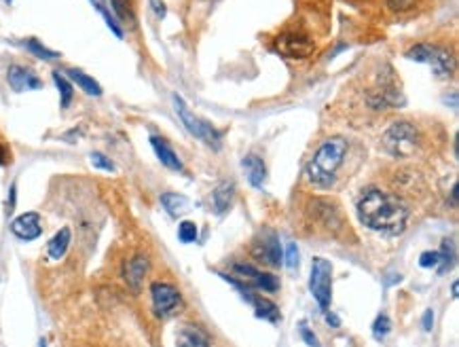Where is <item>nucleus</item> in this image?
Instances as JSON below:
<instances>
[{"label": "nucleus", "mask_w": 459, "mask_h": 347, "mask_svg": "<svg viewBox=\"0 0 459 347\" xmlns=\"http://www.w3.org/2000/svg\"><path fill=\"white\" fill-rule=\"evenodd\" d=\"M358 218L371 231L394 237L407 229L409 208L396 195L371 187L358 201Z\"/></svg>", "instance_id": "obj_1"}, {"label": "nucleus", "mask_w": 459, "mask_h": 347, "mask_svg": "<svg viewBox=\"0 0 459 347\" xmlns=\"http://www.w3.org/2000/svg\"><path fill=\"white\" fill-rule=\"evenodd\" d=\"M347 155V140L343 138H328L311 157L307 165V176L314 184L326 189L335 182V172L341 167Z\"/></svg>", "instance_id": "obj_2"}, {"label": "nucleus", "mask_w": 459, "mask_h": 347, "mask_svg": "<svg viewBox=\"0 0 459 347\" xmlns=\"http://www.w3.org/2000/svg\"><path fill=\"white\" fill-rule=\"evenodd\" d=\"M407 57L422 64H430L439 78H451L455 72V55L441 45H415L407 51Z\"/></svg>", "instance_id": "obj_3"}, {"label": "nucleus", "mask_w": 459, "mask_h": 347, "mask_svg": "<svg viewBox=\"0 0 459 347\" xmlns=\"http://www.w3.org/2000/svg\"><path fill=\"white\" fill-rule=\"evenodd\" d=\"M383 148L394 157H411L419 144V131L409 121H396L383 134Z\"/></svg>", "instance_id": "obj_4"}, {"label": "nucleus", "mask_w": 459, "mask_h": 347, "mask_svg": "<svg viewBox=\"0 0 459 347\" xmlns=\"http://www.w3.org/2000/svg\"><path fill=\"white\" fill-rule=\"evenodd\" d=\"M172 102H174V108H176V114H178V119L182 121V125L195 136V138H199V140H203L208 146H212V148H220V134L208 123V121H203V119H199V117H195L193 112H191V108L186 106V102L178 95V93H174L172 95Z\"/></svg>", "instance_id": "obj_5"}, {"label": "nucleus", "mask_w": 459, "mask_h": 347, "mask_svg": "<svg viewBox=\"0 0 459 347\" xmlns=\"http://www.w3.org/2000/svg\"><path fill=\"white\" fill-rule=\"evenodd\" d=\"M309 290L314 299L318 301L322 312H328L333 301V265L326 259L316 257L311 261V278H309Z\"/></svg>", "instance_id": "obj_6"}, {"label": "nucleus", "mask_w": 459, "mask_h": 347, "mask_svg": "<svg viewBox=\"0 0 459 347\" xmlns=\"http://www.w3.org/2000/svg\"><path fill=\"white\" fill-rule=\"evenodd\" d=\"M150 295H153L155 314H157L159 318L176 316V314L182 310V297H180V293H178L172 284L155 282V284L150 286Z\"/></svg>", "instance_id": "obj_7"}, {"label": "nucleus", "mask_w": 459, "mask_h": 347, "mask_svg": "<svg viewBox=\"0 0 459 347\" xmlns=\"http://www.w3.org/2000/svg\"><path fill=\"white\" fill-rule=\"evenodd\" d=\"M233 274L242 280V286L248 288H258L263 293H275L280 288V282L275 280V276L271 274H263L256 267L248 265V263H235L233 265Z\"/></svg>", "instance_id": "obj_8"}, {"label": "nucleus", "mask_w": 459, "mask_h": 347, "mask_svg": "<svg viewBox=\"0 0 459 347\" xmlns=\"http://www.w3.org/2000/svg\"><path fill=\"white\" fill-rule=\"evenodd\" d=\"M252 254L256 259L265 261L271 267H280L284 263L280 240H278V235L271 229H265V231L258 233V237L254 240V246H252Z\"/></svg>", "instance_id": "obj_9"}, {"label": "nucleus", "mask_w": 459, "mask_h": 347, "mask_svg": "<svg viewBox=\"0 0 459 347\" xmlns=\"http://www.w3.org/2000/svg\"><path fill=\"white\" fill-rule=\"evenodd\" d=\"M275 49L284 55V57H290V59H305L314 53L316 45L311 38L303 36V34H297V32H288V34H282L278 36L275 40Z\"/></svg>", "instance_id": "obj_10"}, {"label": "nucleus", "mask_w": 459, "mask_h": 347, "mask_svg": "<svg viewBox=\"0 0 459 347\" xmlns=\"http://www.w3.org/2000/svg\"><path fill=\"white\" fill-rule=\"evenodd\" d=\"M11 231L15 237H19L23 242H32V240L40 237V233H42L40 216L36 212H25L11 223Z\"/></svg>", "instance_id": "obj_11"}, {"label": "nucleus", "mask_w": 459, "mask_h": 347, "mask_svg": "<svg viewBox=\"0 0 459 347\" xmlns=\"http://www.w3.org/2000/svg\"><path fill=\"white\" fill-rule=\"evenodd\" d=\"M210 335L197 324H182L176 333V347H210Z\"/></svg>", "instance_id": "obj_12"}, {"label": "nucleus", "mask_w": 459, "mask_h": 347, "mask_svg": "<svg viewBox=\"0 0 459 347\" xmlns=\"http://www.w3.org/2000/svg\"><path fill=\"white\" fill-rule=\"evenodd\" d=\"M6 81H8V85H11L15 91L40 89V87H42L40 78H38L32 70H28V68H23V66H11L8 72H6Z\"/></svg>", "instance_id": "obj_13"}, {"label": "nucleus", "mask_w": 459, "mask_h": 347, "mask_svg": "<svg viewBox=\"0 0 459 347\" xmlns=\"http://www.w3.org/2000/svg\"><path fill=\"white\" fill-rule=\"evenodd\" d=\"M146 271H148V259H146V257H133V259H129V261L123 265V278H125L127 286H129L133 293L140 290Z\"/></svg>", "instance_id": "obj_14"}, {"label": "nucleus", "mask_w": 459, "mask_h": 347, "mask_svg": "<svg viewBox=\"0 0 459 347\" xmlns=\"http://www.w3.org/2000/svg\"><path fill=\"white\" fill-rule=\"evenodd\" d=\"M150 146H153L155 155L159 157V161H161L165 167H169V170H174V172H182V161H180V157L176 155V151H174L163 138L153 136V138H150Z\"/></svg>", "instance_id": "obj_15"}, {"label": "nucleus", "mask_w": 459, "mask_h": 347, "mask_svg": "<svg viewBox=\"0 0 459 347\" xmlns=\"http://www.w3.org/2000/svg\"><path fill=\"white\" fill-rule=\"evenodd\" d=\"M242 165L246 167V174H248L250 184L256 187V189H263L265 178H267V167H265L263 159L256 157V155H248V157H244Z\"/></svg>", "instance_id": "obj_16"}, {"label": "nucleus", "mask_w": 459, "mask_h": 347, "mask_svg": "<svg viewBox=\"0 0 459 347\" xmlns=\"http://www.w3.org/2000/svg\"><path fill=\"white\" fill-rule=\"evenodd\" d=\"M242 295H244V297L254 305L258 318L269 320V322H278V320H280V310H278L275 303H271L269 299H263V297H254V295H250L248 290H244Z\"/></svg>", "instance_id": "obj_17"}, {"label": "nucleus", "mask_w": 459, "mask_h": 347, "mask_svg": "<svg viewBox=\"0 0 459 347\" xmlns=\"http://www.w3.org/2000/svg\"><path fill=\"white\" fill-rule=\"evenodd\" d=\"M161 204H163V208L167 210V214L169 216H182V214H186L189 210H191V201H189V197H184V195H180V193H163L161 195Z\"/></svg>", "instance_id": "obj_18"}, {"label": "nucleus", "mask_w": 459, "mask_h": 347, "mask_svg": "<svg viewBox=\"0 0 459 347\" xmlns=\"http://www.w3.org/2000/svg\"><path fill=\"white\" fill-rule=\"evenodd\" d=\"M233 193H235V187L231 182H220L216 187V191L212 193V204H214V210L218 214H225L231 204H233Z\"/></svg>", "instance_id": "obj_19"}, {"label": "nucleus", "mask_w": 459, "mask_h": 347, "mask_svg": "<svg viewBox=\"0 0 459 347\" xmlns=\"http://www.w3.org/2000/svg\"><path fill=\"white\" fill-rule=\"evenodd\" d=\"M70 240H72L70 229H68V227L59 229V231L53 235V240L49 242V246H47L49 257H51L53 261H59V259L66 254V250H68V246H70Z\"/></svg>", "instance_id": "obj_20"}, {"label": "nucleus", "mask_w": 459, "mask_h": 347, "mask_svg": "<svg viewBox=\"0 0 459 347\" xmlns=\"http://www.w3.org/2000/svg\"><path fill=\"white\" fill-rule=\"evenodd\" d=\"M68 78H72L85 93H89V95H102V87H100V83L93 76H89V74H85L81 70H68Z\"/></svg>", "instance_id": "obj_21"}, {"label": "nucleus", "mask_w": 459, "mask_h": 347, "mask_svg": "<svg viewBox=\"0 0 459 347\" xmlns=\"http://www.w3.org/2000/svg\"><path fill=\"white\" fill-rule=\"evenodd\" d=\"M114 15L119 17V21L127 23V25H136V13H133V4L131 0H110Z\"/></svg>", "instance_id": "obj_22"}, {"label": "nucleus", "mask_w": 459, "mask_h": 347, "mask_svg": "<svg viewBox=\"0 0 459 347\" xmlns=\"http://www.w3.org/2000/svg\"><path fill=\"white\" fill-rule=\"evenodd\" d=\"M53 83L57 85V89H59V102H61V108H68L70 106V102H72V83L64 76V74H59V72H53Z\"/></svg>", "instance_id": "obj_23"}, {"label": "nucleus", "mask_w": 459, "mask_h": 347, "mask_svg": "<svg viewBox=\"0 0 459 347\" xmlns=\"http://www.w3.org/2000/svg\"><path fill=\"white\" fill-rule=\"evenodd\" d=\"M25 47L36 55V57H40V59H55V57H59V53L57 51H51V49H47L42 42H38L36 38H30L28 42H25Z\"/></svg>", "instance_id": "obj_24"}, {"label": "nucleus", "mask_w": 459, "mask_h": 347, "mask_svg": "<svg viewBox=\"0 0 459 347\" xmlns=\"http://www.w3.org/2000/svg\"><path fill=\"white\" fill-rule=\"evenodd\" d=\"M390 331H392V322H390V318H388L386 314L377 316V320H375V324H373V335H375V339L383 341V339L390 335Z\"/></svg>", "instance_id": "obj_25"}, {"label": "nucleus", "mask_w": 459, "mask_h": 347, "mask_svg": "<svg viewBox=\"0 0 459 347\" xmlns=\"http://www.w3.org/2000/svg\"><path fill=\"white\" fill-rule=\"evenodd\" d=\"M178 237H180V242H184V244L197 242V225L191 223V220L180 223V227H178Z\"/></svg>", "instance_id": "obj_26"}, {"label": "nucleus", "mask_w": 459, "mask_h": 347, "mask_svg": "<svg viewBox=\"0 0 459 347\" xmlns=\"http://www.w3.org/2000/svg\"><path fill=\"white\" fill-rule=\"evenodd\" d=\"M441 254V269H439V274H445V271H449L451 269V265H453V257H455V252H453V244L447 240L445 244H443V250L439 252Z\"/></svg>", "instance_id": "obj_27"}, {"label": "nucleus", "mask_w": 459, "mask_h": 347, "mask_svg": "<svg viewBox=\"0 0 459 347\" xmlns=\"http://www.w3.org/2000/svg\"><path fill=\"white\" fill-rule=\"evenodd\" d=\"M91 163H93V167H97V170H106V172H114V170H117L114 163H112L106 155H102V153H91Z\"/></svg>", "instance_id": "obj_28"}, {"label": "nucleus", "mask_w": 459, "mask_h": 347, "mask_svg": "<svg viewBox=\"0 0 459 347\" xmlns=\"http://www.w3.org/2000/svg\"><path fill=\"white\" fill-rule=\"evenodd\" d=\"M284 259H286V265H288L290 269L299 267V248H297V244H288Z\"/></svg>", "instance_id": "obj_29"}, {"label": "nucleus", "mask_w": 459, "mask_h": 347, "mask_svg": "<svg viewBox=\"0 0 459 347\" xmlns=\"http://www.w3.org/2000/svg\"><path fill=\"white\" fill-rule=\"evenodd\" d=\"M419 265L422 267H436V265H441V254L439 252H424L422 254V259H419Z\"/></svg>", "instance_id": "obj_30"}, {"label": "nucleus", "mask_w": 459, "mask_h": 347, "mask_svg": "<svg viewBox=\"0 0 459 347\" xmlns=\"http://www.w3.org/2000/svg\"><path fill=\"white\" fill-rule=\"evenodd\" d=\"M299 331H301V337H303V341H305L307 346H309V347H322V346H320V341H318V337H316V335H314V333L309 331V327H307L305 322H303V324L299 327Z\"/></svg>", "instance_id": "obj_31"}, {"label": "nucleus", "mask_w": 459, "mask_h": 347, "mask_svg": "<svg viewBox=\"0 0 459 347\" xmlns=\"http://www.w3.org/2000/svg\"><path fill=\"white\" fill-rule=\"evenodd\" d=\"M388 4L394 8V11H409L417 4V0H388Z\"/></svg>", "instance_id": "obj_32"}, {"label": "nucleus", "mask_w": 459, "mask_h": 347, "mask_svg": "<svg viewBox=\"0 0 459 347\" xmlns=\"http://www.w3.org/2000/svg\"><path fill=\"white\" fill-rule=\"evenodd\" d=\"M150 6H153L155 15H157L159 19H163V17L167 15V8H165V2H163V0H150Z\"/></svg>", "instance_id": "obj_33"}, {"label": "nucleus", "mask_w": 459, "mask_h": 347, "mask_svg": "<svg viewBox=\"0 0 459 347\" xmlns=\"http://www.w3.org/2000/svg\"><path fill=\"white\" fill-rule=\"evenodd\" d=\"M432 327H434V312L432 310H428L426 314H424V331H432Z\"/></svg>", "instance_id": "obj_34"}, {"label": "nucleus", "mask_w": 459, "mask_h": 347, "mask_svg": "<svg viewBox=\"0 0 459 347\" xmlns=\"http://www.w3.org/2000/svg\"><path fill=\"white\" fill-rule=\"evenodd\" d=\"M324 316H326V322H328V324H333V329H339V327H341V320H339L335 314H328V312H324Z\"/></svg>", "instance_id": "obj_35"}, {"label": "nucleus", "mask_w": 459, "mask_h": 347, "mask_svg": "<svg viewBox=\"0 0 459 347\" xmlns=\"http://www.w3.org/2000/svg\"><path fill=\"white\" fill-rule=\"evenodd\" d=\"M11 161V157H8V151L4 148V146H0V165H6Z\"/></svg>", "instance_id": "obj_36"}, {"label": "nucleus", "mask_w": 459, "mask_h": 347, "mask_svg": "<svg viewBox=\"0 0 459 347\" xmlns=\"http://www.w3.org/2000/svg\"><path fill=\"white\" fill-rule=\"evenodd\" d=\"M451 208H458V182L451 189Z\"/></svg>", "instance_id": "obj_37"}, {"label": "nucleus", "mask_w": 459, "mask_h": 347, "mask_svg": "<svg viewBox=\"0 0 459 347\" xmlns=\"http://www.w3.org/2000/svg\"><path fill=\"white\" fill-rule=\"evenodd\" d=\"M13 206H15V184L11 187V199H8V212L13 210Z\"/></svg>", "instance_id": "obj_38"}]
</instances>
